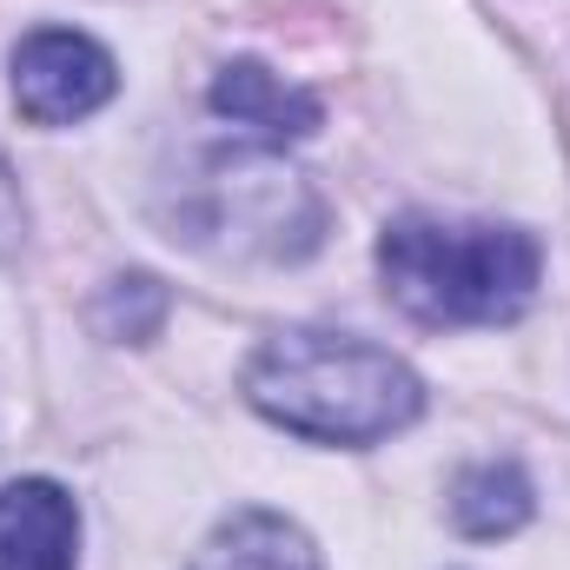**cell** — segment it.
I'll return each mask as SVG.
<instances>
[{"mask_svg":"<svg viewBox=\"0 0 570 570\" xmlns=\"http://www.w3.org/2000/svg\"><path fill=\"white\" fill-rule=\"evenodd\" d=\"M120 87L107 47H94L73 27H40L13 47V107L33 127H67L87 120L94 107H107Z\"/></svg>","mask_w":570,"mask_h":570,"instance_id":"4","label":"cell"},{"mask_svg":"<svg viewBox=\"0 0 570 570\" xmlns=\"http://www.w3.org/2000/svg\"><path fill=\"white\" fill-rule=\"evenodd\" d=\"M73 498L47 478H20L0 491V570H73Z\"/></svg>","mask_w":570,"mask_h":570,"instance_id":"5","label":"cell"},{"mask_svg":"<svg viewBox=\"0 0 570 570\" xmlns=\"http://www.w3.org/2000/svg\"><path fill=\"white\" fill-rule=\"evenodd\" d=\"M246 399L318 444H372L419 419V379L352 332H279L246 365Z\"/></svg>","mask_w":570,"mask_h":570,"instance_id":"1","label":"cell"},{"mask_svg":"<svg viewBox=\"0 0 570 570\" xmlns=\"http://www.w3.org/2000/svg\"><path fill=\"white\" fill-rule=\"evenodd\" d=\"M20 226H27V213H20V186H13V166H7V153H0V253L20 239Z\"/></svg>","mask_w":570,"mask_h":570,"instance_id":"10","label":"cell"},{"mask_svg":"<svg viewBox=\"0 0 570 570\" xmlns=\"http://www.w3.org/2000/svg\"><path fill=\"white\" fill-rule=\"evenodd\" d=\"M451 518L464 538H511L524 518H531V484L518 464H471L451 491Z\"/></svg>","mask_w":570,"mask_h":570,"instance_id":"8","label":"cell"},{"mask_svg":"<svg viewBox=\"0 0 570 570\" xmlns=\"http://www.w3.org/2000/svg\"><path fill=\"white\" fill-rule=\"evenodd\" d=\"M193 570H318V551L305 544L298 524H285L273 511H246L199 551Z\"/></svg>","mask_w":570,"mask_h":570,"instance_id":"7","label":"cell"},{"mask_svg":"<svg viewBox=\"0 0 570 570\" xmlns=\"http://www.w3.org/2000/svg\"><path fill=\"white\" fill-rule=\"evenodd\" d=\"M159 312H166V298H159V285L153 279H114L94 318H100L114 338H146V332L159 325Z\"/></svg>","mask_w":570,"mask_h":570,"instance_id":"9","label":"cell"},{"mask_svg":"<svg viewBox=\"0 0 570 570\" xmlns=\"http://www.w3.org/2000/svg\"><path fill=\"white\" fill-rule=\"evenodd\" d=\"M193 199H199V213L186 219L193 246H206V233H219L213 239L219 253L292 259L318 239V199L266 153H213Z\"/></svg>","mask_w":570,"mask_h":570,"instance_id":"3","label":"cell"},{"mask_svg":"<svg viewBox=\"0 0 570 570\" xmlns=\"http://www.w3.org/2000/svg\"><path fill=\"white\" fill-rule=\"evenodd\" d=\"M538 239L518 226L399 219L379 239L385 292L419 325H504L538 292Z\"/></svg>","mask_w":570,"mask_h":570,"instance_id":"2","label":"cell"},{"mask_svg":"<svg viewBox=\"0 0 570 570\" xmlns=\"http://www.w3.org/2000/svg\"><path fill=\"white\" fill-rule=\"evenodd\" d=\"M213 107H219L233 127L259 134L266 146L305 140V134L318 127V100L298 94V87H285L279 73L259 67V60H233V67L213 80Z\"/></svg>","mask_w":570,"mask_h":570,"instance_id":"6","label":"cell"}]
</instances>
